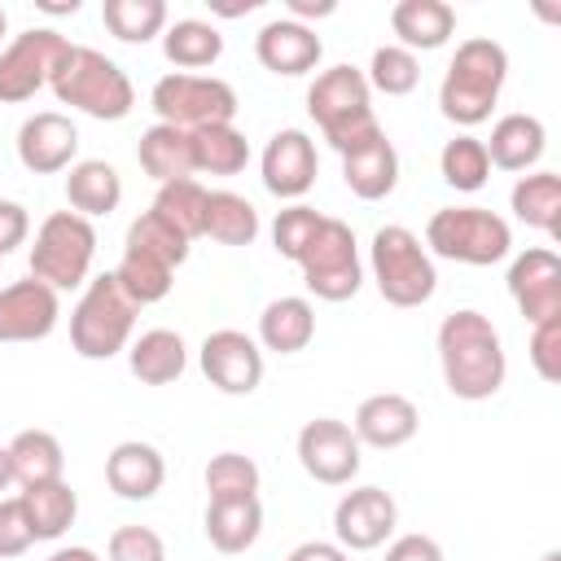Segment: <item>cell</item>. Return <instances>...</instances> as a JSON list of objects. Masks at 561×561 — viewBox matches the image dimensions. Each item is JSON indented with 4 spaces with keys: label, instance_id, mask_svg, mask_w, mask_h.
Segmentation results:
<instances>
[{
    "label": "cell",
    "instance_id": "obj_1",
    "mask_svg": "<svg viewBox=\"0 0 561 561\" xmlns=\"http://www.w3.org/2000/svg\"><path fill=\"white\" fill-rule=\"evenodd\" d=\"M438 364H443L447 390L465 403L491 399L508 377L500 329L473 307H460L438 324Z\"/></svg>",
    "mask_w": 561,
    "mask_h": 561
},
{
    "label": "cell",
    "instance_id": "obj_2",
    "mask_svg": "<svg viewBox=\"0 0 561 561\" xmlns=\"http://www.w3.org/2000/svg\"><path fill=\"white\" fill-rule=\"evenodd\" d=\"M508 79V53L504 44L473 35L456 44V57L447 61V75L438 83V110L456 127H478L491 118L500 88Z\"/></svg>",
    "mask_w": 561,
    "mask_h": 561
},
{
    "label": "cell",
    "instance_id": "obj_3",
    "mask_svg": "<svg viewBox=\"0 0 561 561\" xmlns=\"http://www.w3.org/2000/svg\"><path fill=\"white\" fill-rule=\"evenodd\" d=\"M48 88H53V96L61 105H70V110H79L88 118H101V123H118L136 105V88H131L127 70L114 57H105V53H96L88 44H70L66 48V57L57 61Z\"/></svg>",
    "mask_w": 561,
    "mask_h": 561
},
{
    "label": "cell",
    "instance_id": "obj_4",
    "mask_svg": "<svg viewBox=\"0 0 561 561\" xmlns=\"http://www.w3.org/2000/svg\"><path fill=\"white\" fill-rule=\"evenodd\" d=\"M307 114L316 118V127L324 131V140L337 153H346V149L386 131L373 114V88H368L364 70L346 66V61L316 75V83L307 88Z\"/></svg>",
    "mask_w": 561,
    "mask_h": 561
},
{
    "label": "cell",
    "instance_id": "obj_5",
    "mask_svg": "<svg viewBox=\"0 0 561 561\" xmlns=\"http://www.w3.org/2000/svg\"><path fill=\"white\" fill-rule=\"evenodd\" d=\"M368 272L377 280V294L390 307H421L434 298L438 289V272L430 250L421 245V237L403 224H386L373 232L368 245Z\"/></svg>",
    "mask_w": 561,
    "mask_h": 561
},
{
    "label": "cell",
    "instance_id": "obj_6",
    "mask_svg": "<svg viewBox=\"0 0 561 561\" xmlns=\"http://www.w3.org/2000/svg\"><path fill=\"white\" fill-rule=\"evenodd\" d=\"M136 302L123 294V285L114 280V272L88 276L75 311H70V346L83 359H110L118 351L131 346V329H136Z\"/></svg>",
    "mask_w": 561,
    "mask_h": 561
},
{
    "label": "cell",
    "instance_id": "obj_7",
    "mask_svg": "<svg viewBox=\"0 0 561 561\" xmlns=\"http://www.w3.org/2000/svg\"><path fill=\"white\" fill-rule=\"evenodd\" d=\"M425 250L430 259H451L469 267H491L508 259L513 250V228L486 206H443L425 224Z\"/></svg>",
    "mask_w": 561,
    "mask_h": 561
},
{
    "label": "cell",
    "instance_id": "obj_8",
    "mask_svg": "<svg viewBox=\"0 0 561 561\" xmlns=\"http://www.w3.org/2000/svg\"><path fill=\"white\" fill-rule=\"evenodd\" d=\"M92 254H96V228L92 219L75 215V210H53L39 228H35V245H31V276L44 280L48 289H79L88 285L92 272Z\"/></svg>",
    "mask_w": 561,
    "mask_h": 561
},
{
    "label": "cell",
    "instance_id": "obj_9",
    "mask_svg": "<svg viewBox=\"0 0 561 561\" xmlns=\"http://www.w3.org/2000/svg\"><path fill=\"white\" fill-rule=\"evenodd\" d=\"M149 105H153L158 123L180 127V131H202V127H215V123H232L241 101H237L228 79L171 70L153 83Z\"/></svg>",
    "mask_w": 561,
    "mask_h": 561
},
{
    "label": "cell",
    "instance_id": "obj_10",
    "mask_svg": "<svg viewBox=\"0 0 561 561\" xmlns=\"http://www.w3.org/2000/svg\"><path fill=\"white\" fill-rule=\"evenodd\" d=\"M298 267H302V285L320 302H346V298H355L359 285H364V263H359V241H355L351 224L324 215V224L311 237V245L302 250Z\"/></svg>",
    "mask_w": 561,
    "mask_h": 561
},
{
    "label": "cell",
    "instance_id": "obj_11",
    "mask_svg": "<svg viewBox=\"0 0 561 561\" xmlns=\"http://www.w3.org/2000/svg\"><path fill=\"white\" fill-rule=\"evenodd\" d=\"M70 39L53 26H31L22 35H13L0 48V101L4 105H22L31 101L57 70V61L66 57Z\"/></svg>",
    "mask_w": 561,
    "mask_h": 561
},
{
    "label": "cell",
    "instance_id": "obj_12",
    "mask_svg": "<svg viewBox=\"0 0 561 561\" xmlns=\"http://www.w3.org/2000/svg\"><path fill=\"white\" fill-rule=\"evenodd\" d=\"M298 465L320 486H346L359 473V438L337 416H316L298 430Z\"/></svg>",
    "mask_w": 561,
    "mask_h": 561
},
{
    "label": "cell",
    "instance_id": "obj_13",
    "mask_svg": "<svg viewBox=\"0 0 561 561\" xmlns=\"http://www.w3.org/2000/svg\"><path fill=\"white\" fill-rule=\"evenodd\" d=\"M197 364L219 394H254L263 381V351L241 329H215L202 337Z\"/></svg>",
    "mask_w": 561,
    "mask_h": 561
},
{
    "label": "cell",
    "instance_id": "obj_14",
    "mask_svg": "<svg viewBox=\"0 0 561 561\" xmlns=\"http://www.w3.org/2000/svg\"><path fill=\"white\" fill-rule=\"evenodd\" d=\"M399 522V504L390 491L381 486H351L337 508H333V543H342L346 552H373L394 535Z\"/></svg>",
    "mask_w": 561,
    "mask_h": 561
},
{
    "label": "cell",
    "instance_id": "obj_15",
    "mask_svg": "<svg viewBox=\"0 0 561 561\" xmlns=\"http://www.w3.org/2000/svg\"><path fill=\"white\" fill-rule=\"evenodd\" d=\"M259 171H263V188L280 202H298L302 193H311L316 175H320V153H316V140L302 131V127H285L276 131L267 145H263V158H259Z\"/></svg>",
    "mask_w": 561,
    "mask_h": 561
},
{
    "label": "cell",
    "instance_id": "obj_16",
    "mask_svg": "<svg viewBox=\"0 0 561 561\" xmlns=\"http://www.w3.org/2000/svg\"><path fill=\"white\" fill-rule=\"evenodd\" d=\"M508 294L526 324L561 316V259L548 245H530L508 263Z\"/></svg>",
    "mask_w": 561,
    "mask_h": 561
},
{
    "label": "cell",
    "instance_id": "obj_17",
    "mask_svg": "<svg viewBox=\"0 0 561 561\" xmlns=\"http://www.w3.org/2000/svg\"><path fill=\"white\" fill-rule=\"evenodd\" d=\"M61 302L57 289L26 276L13 285H0V342H44L57 329Z\"/></svg>",
    "mask_w": 561,
    "mask_h": 561
},
{
    "label": "cell",
    "instance_id": "obj_18",
    "mask_svg": "<svg viewBox=\"0 0 561 561\" xmlns=\"http://www.w3.org/2000/svg\"><path fill=\"white\" fill-rule=\"evenodd\" d=\"M75 153H79V127L57 110H39L18 127V162L31 175L70 171Z\"/></svg>",
    "mask_w": 561,
    "mask_h": 561
},
{
    "label": "cell",
    "instance_id": "obj_19",
    "mask_svg": "<svg viewBox=\"0 0 561 561\" xmlns=\"http://www.w3.org/2000/svg\"><path fill=\"white\" fill-rule=\"evenodd\" d=\"M254 57H259L263 70L285 75V79H298V75H307V70L320 66L324 44H320L316 26H302L294 18H272L254 35Z\"/></svg>",
    "mask_w": 561,
    "mask_h": 561
},
{
    "label": "cell",
    "instance_id": "obj_20",
    "mask_svg": "<svg viewBox=\"0 0 561 561\" xmlns=\"http://www.w3.org/2000/svg\"><path fill=\"white\" fill-rule=\"evenodd\" d=\"M359 447H381V451H394L403 443L416 438L421 430V412L408 394H394V390H381V394H368L359 408H355V421H351Z\"/></svg>",
    "mask_w": 561,
    "mask_h": 561
},
{
    "label": "cell",
    "instance_id": "obj_21",
    "mask_svg": "<svg viewBox=\"0 0 561 561\" xmlns=\"http://www.w3.org/2000/svg\"><path fill=\"white\" fill-rule=\"evenodd\" d=\"M162 482H167V460L153 443L127 438V443H114V451L105 456V486L118 500H153Z\"/></svg>",
    "mask_w": 561,
    "mask_h": 561
},
{
    "label": "cell",
    "instance_id": "obj_22",
    "mask_svg": "<svg viewBox=\"0 0 561 561\" xmlns=\"http://www.w3.org/2000/svg\"><path fill=\"white\" fill-rule=\"evenodd\" d=\"M342 180H346V188H351L359 202H381V197H390L394 184H399V153H394L390 136L381 131V136H373V140H364V145H355V149H346V153H342Z\"/></svg>",
    "mask_w": 561,
    "mask_h": 561
},
{
    "label": "cell",
    "instance_id": "obj_23",
    "mask_svg": "<svg viewBox=\"0 0 561 561\" xmlns=\"http://www.w3.org/2000/svg\"><path fill=\"white\" fill-rule=\"evenodd\" d=\"M390 31L408 53H434L456 35V9L447 0H399L390 9Z\"/></svg>",
    "mask_w": 561,
    "mask_h": 561
},
{
    "label": "cell",
    "instance_id": "obj_24",
    "mask_svg": "<svg viewBox=\"0 0 561 561\" xmlns=\"http://www.w3.org/2000/svg\"><path fill=\"white\" fill-rule=\"evenodd\" d=\"M311 337H316V307L307 298L285 294L259 311V351L298 355L311 346Z\"/></svg>",
    "mask_w": 561,
    "mask_h": 561
},
{
    "label": "cell",
    "instance_id": "obj_25",
    "mask_svg": "<svg viewBox=\"0 0 561 561\" xmlns=\"http://www.w3.org/2000/svg\"><path fill=\"white\" fill-rule=\"evenodd\" d=\"M482 145H486L491 167H500V171H530L543 158V149H548V131H543V123L535 114H504V118H495L491 140H482Z\"/></svg>",
    "mask_w": 561,
    "mask_h": 561
},
{
    "label": "cell",
    "instance_id": "obj_26",
    "mask_svg": "<svg viewBox=\"0 0 561 561\" xmlns=\"http://www.w3.org/2000/svg\"><path fill=\"white\" fill-rule=\"evenodd\" d=\"M127 368L145 386H171L188 368V346H184V337L175 329H145L127 346Z\"/></svg>",
    "mask_w": 561,
    "mask_h": 561
},
{
    "label": "cell",
    "instance_id": "obj_27",
    "mask_svg": "<svg viewBox=\"0 0 561 561\" xmlns=\"http://www.w3.org/2000/svg\"><path fill=\"white\" fill-rule=\"evenodd\" d=\"M202 530H206L210 548H219V552L254 548L259 535H263V504H259V495H250V500H210L206 517H202Z\"/></svg>",
    "mask_w": 561,
    "mask_h": 561
},
{
    "label": "cell",
    "instance_id": "obj_28",
    "mask_svg": "<svg viewBox=\"0 0 561 561\" xmlns=\"http://www.w3.org/2000/svg\"><path fill=\"white\" fill-rule=\"evenodd\" d=\"M66 202H70L75 215L101 219V215L118 210V202H123V180H118V171H114L105 158H83V162H75L70 175H66Z\"/></svg>",
    "mask_w": 561,
    "mask_h": 561
},
{
    "label": "cell",
    "instance_id": "obj_29",
    "mask_svg": "<svg viewBox=\"0 0 561 561\" xmlns=\"http://www.w3.org/2000/svg\"><path fill=\"white\" fill-rule=\"evenodd\" d=\"M136 162L149 180L171 184V180H188L193 175V136L167 123H153L149 131H140L136 145Z\"/></svg>",
    "mask_w": 561,
    "mask_h": 561
},
{
    "label": "cell",
    "instance_id": "obj_30",
    "mask_svg": "<svg viewBox=\"0 0 561 561\" xmlns=\"http://www.w3.org/2000/svg\"><path fill=\"white\" fill-rule=\"evenodd\" d=\"M9 469L18 486H44L66 473V451L48 430H22L9 443Z\"/></svg>",
    "mask_w": 561,
    "mask_h": 561
},
{
    "label": "cell",
    "instance_id": "obj_31",
    "mask_svg": "<svg viewBox=\"0 0 561 561\" xmlns=\"http://www.w3.org/2000/svg\"><path fill=\"white\" fill-rule=\"evenodd\" d=\"M508 206L526 228H539V232L557 237L561 232V175L557 171L517 175V184L508 193Z\"/></svg>",
    "mask_w": 561,
    "mask_h": 561
},
{
    "label": "cell",
    "instance_id": "obj_32",
    "mask_svg": "<svg viewBox=\"0 0 561 561\" xmlns=\"http://www.w3.org/2000/svg\"><path fill=\"white\" fill-rule=\"evenodd\" d=\"M162 53L171 66H180L184 75L193 70H206L224 57V35L215 22H202V18H180L162 31Z\"/></svg>",
    "mask_w": 561,
    "mask_h": 561
},
{
    "label": "cell",
    "instance_id": "obj_33",
    "mask_svg": "<svg viewBox=\"0 0 561 561\" xmlns=\"http://www.w3.org/2000/svg\"><path fill=\"white\" fill-rule=\"evenodd\" d=\"M18 500H22V508H26V522H31L35 539H61V535L75 526L79 495L70 491L66 478L44 482V486H22Z\"/></svg>",
    "mask_w": 561,
    "mask_h": 561
},
{
    "label": "cell",
    "instance_id": "obj_34",
    "mask_svg": "<svg viewBox=\"0 0 561 561\" xmlns=\"http://www.w3.org/2000/svg\"><path fill=\"white\" fill-rule=\"evenodd\" d=\"M202 237L219 241V245H250L259 237V210L250 197L232 193V188H215L206 193V224Z\"/></svg>",
    "mask_w": 561,
    "mask_h": 561
},
{
    "label": "cell",
    "instance_id": "obj_35",
    "mask_svg": "<svg viewBox=\"0 0 561 561\" xmlns=\"http://www.w3.org/2000/svg\"><path fill=\"white\" fill-rule=\"evenodd\" d=\"M188 136H193V171H206V175H237V171H245L250 140L232 123H215V127H202V131H188Z\"/></svg>",
    "mask_w": 561,
    "mask_h": 561
},
{
    "label": "cell",
    "instance_id": "obj_36",
    "mask_svg": "<svg viewBox=\"0 0 561 561\" xmlns=\"http://www.w3.org/2000/svg\"><path fill=\"white\" fill-rule=\"evenodd\" d=\"M114 280L123 285V294L136 302V307H149V302H162L175 285V267L162 263L158 254H145V250H131L123 245V259L114 267Z\"/></svg>",
    "mask_w": 561,
    "mask_h": 561
},
{
    "label": "cell",
    "instance_id": "obj_37",
    "mask_svg": "<svg viewBox=\"0 0 561 561\" xmlns=\"http://www.w3.org/2000/svg\"><path fill=\"white\" fill-rule=\"evenodd\" d=\"M101 22L123 44H149L153 35L167 31V4L162 0H105Z\"/></svg>",
    "mask_w": 561,
    "mask_h": 561
},
{
    "label": "cell",
    "instance_id": "obj_38",
    "mask_svg": "<svg viewBox=\"0 0 561 561\" xmlns=\"http://www.w3.org/2000/svg\"><path fill=\"white\" fill-rule=\"evenodd\" d=\"M149 210L193 241V237H202V224H206V188H202L193 175H188V180L158 184V197H153Z\"/></svg>",
    "mask_w": 561,
    "mask_h": 561
},
{
    "label": "cell",
    "instance_id": "obj_39",
    "mask_svg": "<svg viewBox=\"0 0 561 561\" xmlns=\"http://www.w3.org/2000/svg\"><path fill=\"white\" fill-rule=\"evenodd\" d=\"M438 171H443V180L456 188V193H478L482 184H486V175H491V158H486V145L478 140V136H451L447 145H443V153H438Z\"/></svg>",
    "mask_w": 561,
    "mask_h": 561
},
{
    "label": "cell",
    "instance_id": "obj_40",
    "mask_svg": "<svg viewBox=\"0 0 561 561\" xmlns=\"http://www.w3.org/2000/svg\"><path fill=\"white\" fill-rule=\"evenodd\" d=\"M202 482H206L210 500H250V495H259V465L241 451H219V456H210Z\"/></svg>",
    "mask_w": 561,
    "mask_h": 561
},
{
    "label": "cell",
    "instance_id": "obj_41",
    "mask_svg": "<svg viewBox=\"0 0 561 561\" xmlns=\"http://www.w3.org/2000/svg\"><path fill=\"white\" fill-rule=\"evenodd\" d=\"M364 79H368V88H377L386 96H408L421 83V61H416V53H408L399 44H381V48H373Z\"/></svg>",
    "mask_w": 561,
    "mask_h": 561
},
{
    "label": "cell",
    "instance_id": "obj_42",
    "mask_svg": "<svg viewBox=\"0 0 561 561\" xmlns=\"http://www.w3.org/2000/svg\"><path fill=\"white\" fill-rule=\"evenodd\" d=\"M320 224H324V215L316 206H307V202H289L285 210H276V219H272V245H276V254L289 259V263H298L302 250L311 245V237L320 232Z\"/></svg>",
    "mask_w": 561,
    "mask_h": 561
},
{
    "label": "cell",
    "instance_id": "obj_43",
    "mask_svg": "<svg viewBox=\"0 0 561 561\" xmlns=\"http://www.w3.org/2000/svg\"><path fill=\"white\" fill-rule=\"evenodd\" d=\"M127 245L131 250H145V254H158L162 263H171V267H180L184 259H188V237L184 232H175L167 219H158L153 210H145V215H136L131 224H127Z\"/></svg>",
    "mask_w": 561,
    "mask_h": 561
},
{
    "label": "cell",
    "instance_id": "obj_44",
    "mask_svg": "<svg viewBox=\"0 0 561 561\" xmlns=\"http://www.w3.org/2000/svg\"><path fill=\"white\" fill-rule=\"evenodd\" d=\"M105 561H167V543L153 526H118L105 543Z\"/></svg>",
    "mask_w": 561,
    "mask_h": 561
},
{
    "label": "cell",
    "instance_id": "obj_45",
    "mask_svg": "<svg viewBox=\"0 0 561 561\" xmlns=\"http://www.w3.org/2000/svg\"><path fill=\"white\" fill-rule=\"evenodd\" d=\"M530 364L543 381H561V316L530 324Z\"/></svg>",
    "mask_w": 561,
    "mask_h": 561
},
{
    "label": "cell",
    "instance_id": "obj_46",
    "mask_svg": "<svg viewBox=\"0 0 561 561\" xmlns=\"http://www.w3.org/2000/svg\"><path fill=\"white\" fill-rule=\"evenodd\" d=\"M31 543H35V530H31V522H26L22 500H18V495L0 500V561L22 557Z\"/></svg>",
    "mask_w": 561,
    "mask_h": 561
},
{
    "label": "cell",
    "instance_id": "obj_47",
    "mask_svg": "<svg viewBox=\"0 0 561 561\" xmlns=\"http://www.w3.org/2000/svg\"><path fill=\"white\" fill-rule=\"evenodd\" d=\"M26 237H31V215H26V206L0 197V259H4L9 250H18Z\"/></svg>",
    "mask_w": 561,
    "mask_h": 561
},
{
    "label": "cell",
    "instance_id": "obj_48",
    "mask_svg": "<svg viewBox=\"0 0 561 561\" xmlns=\"http://www.w3.org/2000/svg\"><path fill=\"white\" fill-rule=\"evenodd\" d=\"M381 561H447V557H443L438 539H430V535H399V539H390Z\"/></svg>",
    "mask_w": 561,
    "mask_h": 561
},
{
    "label": "cell",
    "instance_id": "obj_49",
    "mask_svg": "<svg viewBox=\"0 0 561 561\" xmlns=\"http://www.w3.org/2000/svg\"><path fill=\"white\" fill-rule=\"evenodd\" d=\"M285 561H351V552L342 543H333V539H307Z\"/></svg>",
    "mask_w": 561,
    "mask_h": 561
},
{
    "label": "cell",
    "instance_id": "obj_50",
    "mask_svg": "<svg viewBox=\"0 0 561 561\" xmlns=\"http://www.w3.org/2000/svg\"><path fill=\"white\" fill-rule=\"evenodd\" d=\"M337 4L333 0H289V18L307 26V18H329Z\"/></svg>",
    "mask_w": 561,
    "mask_h": 561
},
{
    "label": "cell",
    "instance_id": "obj_51",
    "mask_svg": "<svg viewBox=\"0 0 561 561\" xmlns=\"http://www.w3.org/2000/svg\"><path fill=\"white\" fill-rule=\"evenodd\" d=\"M44 561H101L92 548H83V543H70V548H57V552H48Z\"/></svg>",
    "mask_w": 561,
    "mask_h": 561
},
{
    "label": "cell",
    "instance_id": "obj_52",
    "mask_svg": "<svg viewBox=\"0 0 561 561\" xmlns=\"http://www.w3.org/2000/svg\"><path fill=\"white\" fill-rule=\"evenodd\" d=\"M13 486V469H9V447H0V491Z\"/></svg>",
    "mask_w": 561,
    "mask_h": 561
},
{
    "label": "cell",
    "instance_id": "obj_53",
    "mask_svg": "<svg viewBox=\"0 0 561 561\" xmlns=\"http://www.w3.org/2000/svg\"><path fill=\"white\" fill-rule=\"evenodd\" d=\"M4 31H9V13L0 9V44H4Z\"/></svg>",
    "mask_w": 561,
    "mask_h": 561
},
{
    "label": "cell",
    "instance_id": "obj_54",
    "mask_svg": "<svg viewBox=\"0 0 561 561\" xmlns=\"http://www.w3.org/2000/svg\"><path fill=\"white\" fill-rule=\"evenodd\" d=\"M539 561H561V552H557V548H552V552H543V557H539Z\"/></svg>",
    "mask_w": 561,
    "mask_h": 561
}]
</instances>
